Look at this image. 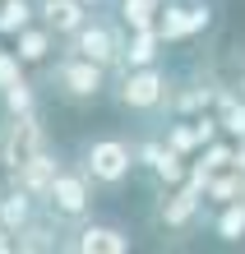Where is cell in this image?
I'll return each instance as SVG.
<instances>
[{"instance_id": "obj_1", "label": "cell", "mask_w": 245, "mask_h": 254, "mask_svg": "<svg viewBox=\"0 0 245 254\" xmlns=\"http://www.w3.org/2000/svg\"><path fill=\"white\" fill-rule=\"evenodd\" d=\"M47 125H42L37 111H5L0 121V171H19L28 167L37 153H47Z\"/></svg>"}, {"instance_id": "obj_2", "label": "cell", "mask_w": 245, "mask_h": 254, "mask_svg": "<svg viewBox=\"0 0 245 254\" xmlns=\"http://www.w3.org/2000/svg\"><path fill=\"white\" fill-rule=\"evenodd\" d=\"M51 222H65V227H79V222L93 217V176L83 167H65L56 176V185L47 190V199H42Z\"/></svg>"}, {"instance_id": "obj_3", "label": "cell", "mask_w": 245, "mask_h": 254, "mask_svg": "<svg viewBox=\"0 0 245 254\" xmlns=\"http://www.w3.org/2000/svg\"><path fill=\"white\" fill-rule=\"evenodd\" d=\"M51 88H56L65 102H79V107H83V102H97V97L106 93V65L65 51V56L51 65Z\"/></svg>"}, {"instance_id": "obj_4", "label": "cell", "mask_w": 245, "mask_h": 254, "mask_svg": "<svg viewBox=\"0 0 245 254\" xmlns=\"http://www.w3.org/2000/svg\"><path fill=\"white\" fill-rule=\"evenodd\" d=\"M166 97H171V83H166V74L158 65H125V74H120V83H116L120 111H134V116L158 111Z\"/></svg>"}, {"instance_id": "obj_5", "label": "cell", "mask_w": 245, "mask_h": 254, "mask_svg": "<svg viewBox=\"0 0 245 254\" xmlns=\"http://www.w3.org/2000/svg\"><path fill=\"white\" fill-rule=\"evenodd\" d=\"M134 162H139V153H134L125 139H93V143H83V162L79 167L93 176V185L116 190V185L130 181Z\"/></svg>"}, {"instance_id": "obj_6", "label": "cell", "mask_w": 245, "mask_h": 254, "mask_svg": "<svg viewBox=\"0 0 245 254\" xmlns=\"http://www.w3.org/2000/svg\"><path fill=\"white\" fill-rule=\"evenodd\" d=\"M125 47H130V37H120L116 28L102 23V19H88L74 37H65V51L88 56V61H97V65H106V69L125 65Z\"/></svg>"}, {"instance_id": "obj_7", "label": "cell", "mask_w": 245, "mask_h": 254, "mask_svg": "<svg viewBox=\"0 0 245 254\" xmlns=\"http://www.w3.org/2000/svg\"><path fill=\"white\" fill-rule=\"evenodd\" d=\"M208 23H213V9L204 0H166V9L158 19V33H162V42H185L194 33H204Z\"/></svg>"}, {"instance_id": "obj_8", "label": "cell", "mask_w": 245, "mask_h": 254, "mask_svg": "<svg viewBox=\"0 0 245 254\" xmlns=\"http://www.w3.org/2000/svg\"><path fill=\"white\" fill-rule=\"evenodd\" d=\"M70 250H79V254H125L130 236L116 222H79L74 236H70Z\"/></svg>"}, {"instance_id": "obj_9", "label": "cell", "mask_w": 245, "mask_h": 254, "mask_svg": "<svg viewBox=\"0 0 245 254\" xmlns=\"http://www.w3.org/2000/svg\"><path fill=\"white\" fill-rule=\"evenodd\" d=\"M88 9H93L88 0H37V19L47 23L56 37H74L88 19H93Z\"/></svg>"}, {"instance_id": "obj_10", "label": "cell", "mask_w": 245, "mask_h": 254, "mask_svg": "<svg viewBox=\"0 0 245 254\" xmlns=\"http://www.w3.org/2000/svg\"><path fill=\"white\" fill-rule=\"evenodd\" d=\"M60 171H65V167H60V162H56V153L47 148V153H37L33 162H28V167H19V171H9V185H19V190H28V194H33V199L42 203V199H47V190L56 185V176H60Z\"/></svg>"}, {"instance_id": "obj_11", "label": "cell", "mask_w": 245, "mask_h": 254, "mask_svg": "<svg viewBox=\"0 0 245 254\" xmlns=\"http://www.w3.org/2000/svg\"><path fill=\"white\" fill-rule=\"evenodd\" d=\"M199 199H204V185H180L176 194H166L162 199V208H158V222L162 227H190L194 222V213H199Z\"/></svg>"}, {"instance_id": "obj_12", "label": "cell", "mask_w": 245, "mask_h": 254, "mask_svg": "<svg viewBox=\"0 0 245 254\" xmlns=\"http://www.w3.org/2000/svg\"><path fill=\"white\" fill-rule=\"evenodd\" d=\"M33 203H37V199H33L28 190H19V185H9L5 194H0V222H5L9 236H19L28 222H33Z\"/></svg>"}, {"instance_id": "obj_13", "label": "cell", "mask_w": 245, "mask_h": 254, "mask_svg": "<svg viewBox=\"0 0 245 254\" xmlns=\"http://www.w3.org/2000/svg\"><path fill=\"white\" fill-rule=\"evenodd\" d=\"M51 42H56V33L37 19V23H28L23 33L14 37V51H19V61H23V65H42V61L51 56Z\"/></svg>"}, {"instance_id": "obj_14", "label": "cell", "mask_w": 245, "mask_h": 254, "mask_svg": "<svg viewBox=\"0 0 245 254\" xmlns=\"http://www.w3.org/2000/svg\"><path fill=\"white\" fill-rule=\"evenodd\" d=\"M166 47L158 28H130V47H125V65H158V51Z\"/></svg>"}, {"instance_id": "obj_15", "label": "cell", "mask_w": 245, "mask_h": 254, "mask_svg": "<svg viewBox=\"0 0 245 254\" xmlns=\"http://www.w3.org/2000/svg\"><path fill=\"white\" fill-rule=\"evenodd\" d=\"M166 0H120V23L125 28H158Z\"/></svg>"}, {"instance_id": "obj_16", "label": "cell", "mask_w": 245, "mask_h": 254, "mask_svg": "<svg viewBox=\"0 0 245 254\" xmlns=\"http://www.w3.org/2000/svg\"><path fill=\"white\" fill-rule=\"evenodd\" d=\"M33 19H37V5H33V0H0V37H5V33L19 37Z\"/></svg>"}, {"instance_id": "obj_17", "label": "cell", "mask_w": 245, "mask_h": 254, "mask_svg": "<svg viewBox=\"0 0 245 254\" xmlns=\"http://www.w3.org/2000/svg\"><path fill=\"white\" fill-rule=\"evenodd\" d=\"M213 231H218L227 245H236L241 236H245V199L222 203V213H218V222H213Z\"/></svg>"}, {"instance_id": "obj_18", "label": "cell", "mask_w": 245, "mask_h": 254, "mask_svg": "<svg viewBox=\"0 0 245 254\" xmlns=\"http://www.w3.org/2000/svg\"><path fill=\"white\" fill-rule=\"evenodd\" d=\"M218 125L232 134V139H245V102H236L232 93L218 97Z\"/></svg>"}, {"instance_id": "obj_19", "label": "cell", "mask_w": 245, "mask_h": 254, "mask_svg": "<svg viewBox=\"0 0 245 254\" xmlns=\"http://www.w3.org/2000/svg\"><path fill=\"white\" fill-rule=\"evenodd\" d=\"M0 97H5V111H37V93H33V83H28V79L9 83Z\"/></svg>"}, {"instance_id": "obj_20", "label": "cell", "mask_w": 245, "mask_h": 254, "mask_svg": "<svg viewBox=\"0 0 245 254\" xmlns=\"http://www.w3.org/2000/svg\"><path fill=\"white\" fill-rule=\"evenodd\" d=\"M23 79V61H19V51H5L0 47V93H5L9 83H19Z\"/></svg>"}, {"instance_id": "obj_21", "label": "cell", "mask_w": 245, "mask_h": 254, "mask_svg": "<svg viewBox=\"0 0 245 254\" xmlns=\"http://www.w3.org/2000/svg\"><path fill=\"white\" fill-rule=\"evenodd\" d=\"M88 5H102V0H88Z\"/></svg>"}, {"instance_id": "obj_22", "label": "cell", "mask_w": 245, "mask_h": 254, "mask_svg": "<svg viewBox=\"0 0 245 254\" xmlns=\"http://www.w3.org/2000/svg\"><path fill=\"white\" fill-rule=\"evenodd\" d=\"M0 231H5V222H0Z\"/></svg>"}, {"instance_id": "obj_23", "label": "cell", "mask_w": 245, "mask_h": 254, "mask_svg": "<svg viewBox=\"0 0 245 254\" xmlns=\"http://www.w3.org/2000/svg\"><path fill=\"white\" fill-rule=\"evenodd\" d=\"M241 199H245V190H241Z\"/></svg>"}]
</instances>
